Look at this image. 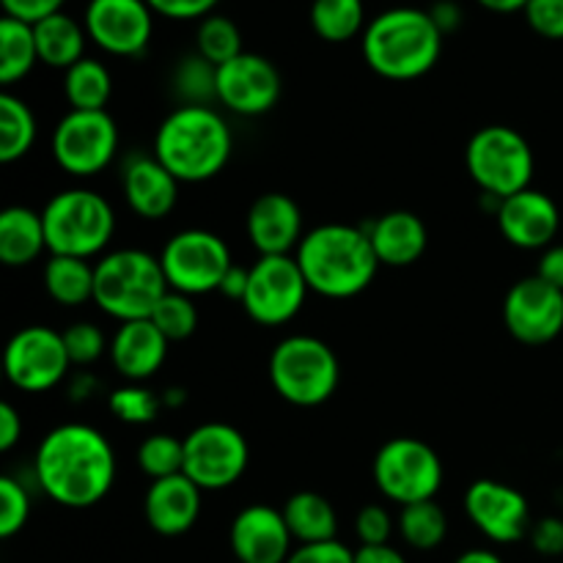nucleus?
I'll return each instance as SVG.
<instances>
[{
	"label": "nucleus",
	"mask_w": 563,
	"mask_h": 563,
	"mask_svg": "<svg viewBox=\"0 0 563 563\" xmlns=\"http://www.w3.org/2000/svg\"><path fill=\"white\" fill-rule=\"evenodd\" d=\"M372 473L379 493L401 509L434 500L445 476L438 451L418 438L388 440L374 456Z\"/></svg>",
	"instance_id": "nucleus-9"
},
{
	"label": "nucleus",
	"mask_w": 563,
	"mask_h": 563,
	"mask_svg": "<svg viewBox=\"0 0 563 563\" xmlns=\"http://www.w3.org/2000/svg\"><path fill=\"white\" fill-rule=\"evenodd\" d=\"M201 506L203 489H198L185 473H179V476L148 484L146 498H143V517L154 533L174 539L196 526Z\"/></svg>",
	"instance_id": "nucleus-23"
},
{
	"label": "nucleus",
	"mask_w": 563,
	"mask_h": 563,
	"mask_svg": "<svg viewBox=\"0 0 563 563\" xmlns=\"http://www.w3.org/2000/svg\"><path fill=\"white\" fill-rule=\"evenodd\" d=\"M539 278L544 284L555 286V289L563 291V245H550L542 251V258H539Z\"/></svg>",
	"instance_id": "nucleus-49"
},
{
	"label": "nucleus",
	"mask_w": 563,
	"mask_h": 563,
	"mask_svg": "<svg viewBox=\"0 0 563 563\" xmlns=\"http://www.w3.org/2000/svg\"><path fill=\"white\" fill-rule=\"evenodd\" d=\"M229 544L236 563H286L295 553V537L286 526L284 511L264 504L245 506L234 517Z\"/></svg>",
	"instance_id": "nucleus-19"
},
{
	"label": "nucleus",
	"mask_w": 563,
	"mask_h": 563,
	"mask_svg": "<svg viewBox=\"0 0 563 563\" xmlns=\"http://www.w3.org/2000/svg\"><path fill=\"white\" fill-rule=\"evenodd\" d=\"M49 256H104L115 234V212L104 196L88 187L60 190L42 209Z\"/></svg>",
	"instance_id": "nucleus-6"
},
{
	"label": "nucleus",
	"mask_w": 563,
	"mask_h": 563,
	"mask_svg": "<svg viewBox=\"0 0 563 563\" xmlns=\"http://www.w3.org/2000/svg\"><path fill=\"white\" fill-rule=\"evenodd\" d=\"M231 126L212 104H179L154 132V157L179 185H201L229 165Z\"/></svg>",
	"instance_id": "nucleus-3"
},
{
	"label": "nucleus",
	"mask_w": 563,
	"mask_h": 563,
	"mask_svg": "<svg viewBox=\"0 0 563 563\" xmlns=\"http://www.w3.org/2000/svg\"><path fill=\"white\" fill-rule=\"evenodd\" d=\"M247 278H251V267H240V264H231V269L225 273L223 284H220V295L225 300L242 302L247 291Z\"/></svg>",
	"instance_id": "nucleus-50"
},
{
	"label": "nucleus",
	"mask_w": 563,
	"mask_h": 563,
	"mask_svg": "<svg viewBox=\"0 0 563 563\" xmlns=\"http://www.w3.org/2000/svg\"><path fill=\"white\" fill-rule=\"evenodd\" d=\"M251 445L231 423L209 421L185 438V476L203 493L229 489L245 476Z\"/></svg>",
	"instance_id": "nucleus-12"
},
{
	"label": "nucleus",
	"mask_w": 563,
	"mask_h": 563,
	"mask_svg": "<svg viewBox=\"0 0 563 563\" xmlns=\"http://www.w3.org/2000/svg\"><path fill=\"white\" fill-rule=\"evenodd\" d=\"M64 97L71 110H104L113 97L110 69L97 58L77 60L64 71Z\"/></svg>",
	"instance_id": "nucleus-30"
},
{
	"label": "nucleus",
	"mask_w": 563,
	"mask_h": 563,
	"mask_svg": "<svg viewBox=\"0 0 563 563\" xmlns=\"http://www.w3.org/2000/svg\"><path fill=\"white\" fill-rule=\"evenodd\" d=\"M55 165L75 179L99 176L119 152V126L108 110H69L49 137Z\"/></svg>",
	"instance_id": "nucleus-10"
},
{
	"label": "nucleus",
	"mask_w": 563,
	"mask_h": 563,
	"mask_svg": "<svg viewBox=\"0 0 563 563\" xmlns=\"http://www.w3.org/2000/svg\"><path fill=\"white\" fill-rule=\"evenodd\" d=\"M506 330L526 346H544L563 330V291L544 284L539 275L522 278L506 291Z\"/></svg>",
	"instance_id": "nucleus-16"
},
{
	"label": "nucleus",
	"mask_w": 563,
	"mask_h": 563,
	"mask_svg": "<svg viewBox=\"0 0 563 563\" xmlns=\"http://www.w3.org/2000/svg\"><path fill=\"white\" fill-rule=\"evenodd\" d=\"M308 291L295 256H258L251 267L242 308L262 328H280L302 311Z\"/></svg>",
	"instance_id": "nucleus-14"
},
{
	"label": "nucleus",
	"mask_w": 563,
	"mask_h": 563,
	"mask_svg": "<svg viewBox=\"0 0 563 563\" xmlns=\"http://www.w3.org/2000/svg\"><path fill=\"white\" fill-rule=\"evenodd\" d=\"M36 60L38 49L33 25L14 20V16H3L0 20V82L14 86V82L25 80Z\"/></svg>",
	"instance_id": "nucleus-31"
},
{
	"label": "nucleus",
	"mask_w": 563,
	"mask_h": 563,
	"mask_svg": "<svg viewBox=\"0 0 563 563\" xmlns=\"http://www.w3.org/2000/svg\"><path fill=\"white\" fill-rule=\"evenodd\" d=\"M187 401V394L181 388H168L163 394V405L165 407H181Z\"/></svg>",
	"instance_id": "nucleus-55"
},
{
	"label": "nucleus",
	"mask_w": 563,
	"mask_h": 563,
	"mask_svg": "<svg viewBox=\"0 0 563 563\" xmlns=\"http://www.w3.org/2000/svg\"><path fill=\"white\" fill-rule=\"evenodd\" d=\"M33 36H36L38 60L53 69H71L77 60L86 58V42L88 33L86 25L71 20L69 14L58 11V14L47 16V20L33 25Z\"/></svg>",
	"instance_id": "nucleus-27"
},
{
	"label": "nucleus",
	"mask_w": 563,
	"mask_h": 563,
	"mask_svg": "<svg viewBox=\"0 0 563 563\" xmlns=\"http://www.w3.org/2000/svg\"><path fill=\"white\" fill-rule=\"evenodd\" d=\"M36 115L25 99L0 93V163L11 165L25 157L36 143Z\"/></svg>",
	"instance_id": "nucleus-32"
},
{
	"label": "nucleus",
	"mask_w": 563,
	"mask_h": 563,
	"mask_svg": "<svg viewBox=\"0 0 563 563\" xmlns=\"http://www.w3.org/2000/svg\"><path fill=\"white\" fill-rule=\"evenodd\" d=\"M355 563H407L394 544H361L355 550Z\"/></svg>",
	"instance_id": "nucleus-51"
},
{
	"label": "nucleus",
	"mask_w": 563,
	"mask_h": 563,
	"mask_svg": "<svg viewBox=\"0 0 563 563\" xmlns=\"http://www.w3.org/2000/svg\"><path fill=\"white\" fill-rule=\"evenodd\" d=\"M168 344L152 319L124 322L110 339V363L126 383H146L163 368Z\"/></svg>",
	"instance_id": "nucleus-24"
},
{
	"label": "nucleus",
	"mask_w": 563,
	"mask_h": 563,
	"mask_svg": "<svg viewBox=\"0 0 563 563\" xmlns=\"http://www.w3.org/2000/svg\"><path fill=\"white\" fill-rule=\"evenodd\" d=\"M42 493L64 509H91L115 484V451L88 423H60L44 434L33 456Z\"/></svg>",
	"instance_id": "nucleus-1"
},
{
	"label": "nucleus",
	"mask_w": 563,
	"mask_h": 563,
	"mask_svg": "<svg viewBox=\"0 0 563 563\" xmlns=\"http://www.w3.org/2000/svg\"><path fill=\"white\" fill-rule=\"evenodd\" d=\"M286 563H355V553L344 542L333 539L319 544H297Z\"/></svg>",
	"instance_id": "nucleus-44"
},
{
	"label": "nucleus",
	"mask_w": 563,
	"mask_h": 563,
	"mask_svg": "<svg viewBox=\"0 0 563 563\" xmlns=\"http://www.w3.org/2000/svg\"><path fill=\"white\" fill-rule=\"evenodd\" d=\"M280 75L273 60L256 53L236 55L218 66V102L229 113L256 119L269 113L280 99Z\"/></svg>",
	"instance_id": "nucleus-18"
},
{
	"label": "nucleus",
	"mask_w": 563,
	"mask_h": 563,
	"mask_svg": "<svg viewBox=\"0 0 563 563\" xmlns=\"http://www.w3.org/2000/svg\"><path fill=\"white\" fill-rule=\"evenodd\" d=\"M355 533L361 544H390L394 537V517L385 506L368 504L357 511Z\"/></svg>",
	"instance_id": "nucleus-42"
},
{
	"label": "nucleus",
	"mask_w": 563,
	"mask_h": 563,
	"mask_svg": "<svg viewBox=\"0 0 563 563\" xmlns=\"http://www.w3.org/2000/svg\"><path fill=\"white\" fill-rule=\"evenodd\" d=\"M531 544L542 555H561L563 553V520L544 517L531 528Z\"/></svg>",
	"instance_id": "nucleus-47"
},
{
	"label": "nucleus",
	"mask_w": 563,
	"mask_h": 563,
	"mask_svg": "<svg viewBox=\"0 0 563 563\" xmlns=\"http://www.w3.org/2000/svg\"><path fill=\"white\" fill-rule=\"evenodd\" d=\"M476 3L495 11V14H515V11H526L528 0H476Z\"/></svg>",
	"instance_id": "nucleus-53"
},
{
	"label": "nucleus",
	"mask_w": 563,
	"mask_h": 563,
	"mask_svg": "<svg viewBox=\"0 0 563 563\" xmlns=\"http://www.w3.org/2000/svg\"><path fill=\"white\" fill-rule=\"evenodd\" d=\"M454 563H506V561L500 559L498 553H493V550L476 548V550H467V553H462Z\"/></svg>",
	"instance_id": "nucleus-54"
},
{
	"label": "nucleus",
	"mask_w": 563,
	"mask_h": 563,
	"mask_svg": "<svg viewBox=\"0 0 563 563\" xmlns=\"http://www.w3.org/2000/svg\"><path fill=\"white\" fill-rule=\"evenodd\" d=\"M311 25L324 42H350L366 31V11L363 0H313Z\"/></svg>",
	"instance_id": "nucleus-33"
},
{
	"label": "nucleus",
	"mask_w": 563,
	"mask_h": 563,
	"mask_svg": "<svg viewBox=\"0 0 563 563\" xmlns=\"http://www.w3.org/2000/svg\"><path fill=\"white\" fill-rule=\"evenodd\" d=\"M159 264H163L170 291L201 297L209 291H220V284L234 258H231L223 236H218L214 231L185 229L165 242V247L159 251Z\"/></svg>",
	"instance_id": "nucleus-11"
},
{
	"label": "nucleus",
	"mask_w": 563,
	"mask_h": 563,
	"mask_svg": "<svg viewBox=\"0 0 563 563\" xmlns=\"http://www.w3.org/2000/svg\"><path fill=\"white\" fill-rule=\"evenodd\" d=\"M196 53L214 66L229 64L236 55L245 53V49H242V33L240 27H236V22L223 14L203 16L196 33Z\"/></svg>",
	"instance_id": "nucleus-35"
},
{
	"label": "nucleus",
	"mask_w": 563,
	"mask_h": 563,
	"mask_svg": "<svg viewBox=\"0 0 563 563\" xmlns=\"http://www.w3.org/2000/svg\"><path fill=\"white\" fill-rule=\"evenodd\" d=\"M47 251L42 212L9 207L0 212V262L5 267H27Z\"/></svg>",
	"instance_id": "nucleus-26"
},
{
	"label": "nucleus",
	"mask_w": 563,
	"mask_h": 563,
	"mask_svg": "<svg viewBox=\"0 0 563 563\" xmlns=\"http://www.w3.org/2000/svg\"><path fill=\"white\" fill-rule=\"evenodd\" d=\"M396 528H399V537L405 539V544L429 553V550L440 548L449 537V517L438 500H423V504L405 506Z\"/></svg>",
	"instance_id": "nucleus-34"
},
{
	"label": "nucleus",
	"mask_w": 563,
	"mask_h": 563,
	"mask_svg": "<svg viewBox=\"0 0 563 563\" xmlns=\"http://www.w3.org/2000/svg\"><path fill=\"white\" fill-rule=\"evenodd\" d=\"M44 291L64 308L93 302V264L88 258L49 256L44 264Z\"/></svg>",
	"instance_id": "nucleus-29"
},
{
	"label": "nucleus",
	"mask_w": 563,
	"mask_h": 563,
	"mask_svg": "<svg viewBox=\"0 0 563 563\" xmlns=\"http://www.w3.org/2000/svg\"><path fill=\"white\" fill-rule=\"evenodd\" d=\"M465 515L495 544H517L531 537V506L526 495L495 478H478L467 487Z\"/></svg>",
	"instance_id": "nucleus-15"
},
{
	"label": "nucleus",
	"mask_w": 563,
	"mask_h": 563,
	"mask_svg": "<svg viewBox=\"0 0 563 563\" xmlns=\"http://www.w3.org/2000/svg\"><path fill=\"white\" fill-rule=\"evenodd\" d=\"M20 438H22L20 412H16L14 405L3 401V405H0V451L9 454V451L20 443Z\"/></svg>",
	"instance_id": "nucleus-48"
},
{
	"label": "nucleus",
	"mask_w": 563,
	"mask_h": 563,
	"mask_svg": "<svg viewBox=\"0 0 563 563\" xmlns=\"http://www.w3.org/2000/svg\"><path fill=\"white\" fill-rule=\"evenodd\" d=\"M108 407L121 423L146 427V423H154V418L159 416V410H163L165 405L163 394H154V390L146 388L143 383H126L110 394Z\"/></svg>",
	"instance_id": "nucleus-38"
},
{
	"label": "nucleus",
	"mask_w": 563,
	"mask_h": 563,
	"mask_svg": "<svg viewBox=\"0 0 563 563\" xmlns=\"http://www.w3.org/2000/svg\"><path fill=\"white\" fill-rule=\"evenodd\" d=\"M174 91L181 104H212L218 99V66L201 55H187L174 71Z\"/></svg>",
	"instance_id": "nucleus-36"
},
{
	"label": "nucleus",
	"mask_w": 563,
	"mask_h": 563,
	"mask_svg": "<svg viewBox=\"0 0 563 563\" xmlns=\"http://www.w3.org/2000/svg\"><path fill=\"white\" fill-rule=\"evenodd\" d=\"M71 361L64 333L44 324L16 330L3 352L5 379L22 394H47L69 374Z\"/></svg>",
	"instance_id": "nucleus-13"
},
{
	"label": "nucleus",
	"mask_w": 563,
	"mask_h": 563,
	"mask_svg": "<svg viewBox=\"0 0 563 563\" xmlns=\"http://www.w3.org/2000/svg\"><path fill=\"white\" fill-rule=\"evenodd\" d=\"M82 25L99 49L135 58L152 42L154 11L146 0H91Z\"/></svg>",
	"instance_id": "nucleus-17"
},
{
	"label": "nucleus",
	"mask_w": 563,
	"mask_h": 563,
	"mask_svg": "<svg viewBox=\"0 0 563 563\" xmlns=\"http://www.w3.org/2000/svg\"><path fill=\"white\" fill-rule=\"evenodd\" d=\"M137 465L152 482L179 476L185 471V440L168 432L148 434L137 449Z\"/></svg>",
	"instance_id": "nucleus-37"
},
{
	"label": "nucleus",
	"mask_w": 563,
	"mask_h": 563,
	"mask_svg": "<svg viewBox=\"0 0 563 563\" xmlns=\"http://www.w3.org/2000/svg\"><path fill=\"white\" fill-rule=\"evenodd\" d=\"M361 49L374 75L396 82L418 80L440 60L443 31L429 11L396 5L368 22Z\"/></svg>",
	"instance_id": "nucleus-4"
},
{
	"label": "nucleus",
	"mask_w": 563,
	"mask_h": 563,
	"mask_svg": "<svg viewBox=\"0 0 563 563\" xmlns=\"http://www.w3.org/2000/svg\"><path fill=\"white\" fill-rule=\"evenodd\" d=\"M245 231L258 256H291L306 236L302 212L286 192H264L251 203Z\"/></svg>",
	"instance_id": "nucleus-21"
},
{
	"label": "nucleus",
	"mask_w": 563,
	"mask_h": 563,
	"mask_svg": "<svg viewBox=\"0 0 563 563\" xmlns=\"http://www.w3.org/2000/svg\"><path fill=\"white\" fill-rule=\"evenodd\" d=\"M295 258L306 275L308 289L328 300L357 297L374 284L383 267L366 229L346 223H324L308 231Z\"/></svg>",
	"instance_id": "nucleus-2"
},
{
	"label": "nucleus",
	"mask_w": 563,
	"mask_h": 563,
	"mask_svg": "<svg viewBox=\"0 0 563 563\" xmlns=\"http://www.w3.org/2000/svg\"><path fill=\"white\" fill-rule=\"evenodd\" d=\"M168 295L163 264L141 247H119L93 264V306L119 324L152 319L154 308Z\"/></svg>",
	"instance_id": "nucleus-5"
},
{
	"label": "nucleus",
	"mask_w": 563,
	"mask_h": 563,
	"mask_svg": "<svg viewBox=\"0 0 563 563\" xmlns=\"http://www.w3.org/2000/svg\"><path fill=\"white\" fill-rule=\"evenodd\" d=\"M152 322L168 341H185L198 330V308L192 297L168 289V295L154 308Z\"/></svg>",
	"instance_id": "nucleus-39"
},
{
	"label": "nucleus",
	"mask_w": 563,
	"mask_h": 563,
	"mask_svg": "<svg viewBox=\"0 0 563 563\" xmlns=\"http://www.w3.org/2000/svg\"><path fill=\"white\" fill-rule=\"evenodd\" d=\"M363 229H366L383 267H410L427 253V225L418 214L407 212V209L379 214L377 220H372Z\"/></svg>",
	"instance_id": "nucleus-25"
},
{
	"label": "nucleus",
	"mask_w": 563,
	"mask_h": 563,
	"mask_svg": "<svg viewBox=\"0 0 563 563\" xmlns=\"http://www.w3.org/2000/svg\"><path fill=\"white\" fill-rule=\"evenodd\" d=\"M31 520V493L14 476H0V539H11Z\"/></svg>",
	"instance_id": "nucleus-40"
},
{
	"label": "nucleus",
	"mask_w": 563,
	"mask_h": 563,
	"mask_svg": "<svg viewBox=\"0 0 563 563\" xmlns=\"http://www.w3.org/2000/svg\"><path fill=\"white\" fill-rule=\"evenodd\" d=\"M429 14H432L434 25H438L440 31H443V36H445V33L456 31V27H460V22H462L460 5L451 3V0H443V3H434Z\"/></svg>",
	"instance_id": "nucleus-52"
},
{
	"label": "nucleus",
	"mask_w": 563,
	"mask_h": 563,
	"mask_svg": "<svg viewBox=\"0 0 563 563\" xmlns=\"http://www.w3.org/2000/svg\"><path fill=\"white\" fill-rule=\"evenodd\" d=\"M526 20L542 38L561 42L563 38V0H528Z\"/></svg>",
	"instance_id": "nucleus-43"
},
{
	"label": "nucleus",
	"mask_w": 563,
	"mask_h": 563,
	"mask_svg": "<svg viewBox=\"0 0 563 563\" xmlns=\"http://www.w3.org/2000/svg\"><path fill=\"white\" fill-rule=\"evenodd\" d=\"M269 383L289 405L319 407L339 390L341 363L317 335H289L269 355Z\"/></svg>",
	"instance_id": "nucleus-7"
},
{
	"label": "nucleus",
	"mask_w": 563,
	"mask_h": 563,
	"mask_svg": "<svg viewBox=\"0 0 563 563\" xmlns=\"http://www.w3.org/2000/svg\"><path fill=\"white\" fill-rule=\"evenodd\" d=\"M0 3H3V16H14L27 25H36V22L58 14L66 0H0Z\"/></svg>",
	"instance_id": "nucleus-46"
},
{
	"label": "nucleus",
	"mask_w": 563,
	"mask_h": 563,
	"mask_svg": "<svg viewBox=\"0 0 563 563\" xmlns=\"http://www.w3.org/2000/svg\"><path fill=\"white\" fill-rule=\"evenodd\" d=\"M154 14L168 20H203L220 0H146Z\"/></svg>",
	"instance_id": "nucleus-45"
},
{
	"label": "nucleus",
	"mask_w": 563,
	"mask_h": 563,
	"mask_svg": "<svg viewBox=\"0 0 563 563\" xmlns=\"http://www.w3.org/2000/svg\"><path fill=\"white\" fill-rule=\"evenodd\" d=\"M280 511L297 544L333 542L339 537V515L324 495L302 489L291 495Z\"/></svg>",
	"instance_id": "nucleus-28"
},
{
	"label": "nucleus",
	"mask_w": 563,
	"mask_h": 563,
	"mask_svg": "<svg viewBox=\"0 0 563 563\" xmlns=\"http://www.w3.org/2000/svg\"><path fill=\"white\" fill-rule=\"evenodd\" d=\"M465 165L484 196L504 201V198L531 187L537 163H533L531 143L526 141L522 132L493 124L478 130L467 141Z\"/></svg>",
	"instance_id": "nucleus-8"
},
{
	"label": "nucleus",
	"mask_w": 563,
	"mask_h": 563,
	"mask_svg": "<svg viewBox=\"0 0 563 563\" xmlns=\"http://www.w3.org/2000/svg\"><path fill=\"white\" fill-rule=\"evenodd\" d=\"M121 192L137 218L165 220L179 203V181L154 154H135L121 168Z\"/></svg>",
	"instance_id": "nucleus-22"
},
{
	"label": "nucleus",
	"mask_w": 563,
	"mask_h": 563,
	"mask_svg": "<svg viewBox=\"0 0 563 563\" xmlns=\"http://www.w3.org/2000/svg\"><path fill=\"white\" fill-rule=\"evenodd\" d=\"M495 220H498L504 240L520 251L550 247L561 225V214L553 198L542 190H533V187L504 198L498 212H495Z\"/></svg>",
	"instance_id": "nucleus-20"
},
{
	"label": "nucleus",
	"mask_w": 563,
	"mask_h": 563,
	"mask_svg": "<svg viewBox=\"0 0 563 563\" xmlns=\"http://www.w3.org/2000/svg\"><path fill=\"white\" fill-rule=\"evenodd\" d=\"M64 344L71 366H91L108 350V335L93 322H75L64 330Z\"/></svg>",
	"instance_id": "nucleus-41"
}]
</instances>
